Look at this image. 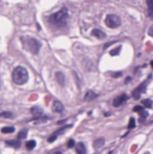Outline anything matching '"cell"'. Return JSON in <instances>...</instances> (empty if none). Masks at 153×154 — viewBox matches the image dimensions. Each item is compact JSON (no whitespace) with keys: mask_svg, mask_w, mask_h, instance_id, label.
<instances>
[{"mask_svg":"<svg viewBox=\"0 0 153 154\" xmlns=\"http://www.w3.org/2000/svg\"><path fill=\"white\" fill-rule=\"evenodd\" d=\"M104 23L109 28L115 29L121 25L122 21H121V18L116 15H108L105 17Z\"/></svg>","mask_w":153,"mask_h":154,"instance_id":"cell-4","label":"cell"},{"mask_svg":"<svg viewBox=\"0 0 153 154\" xmlns=\"http://www.w3.org/2000/svg\"><path fill=\"white\" fill-rule=\"evenodd\" d=\"M69 19V11L66 7H62L59 12L52 14L49 17V22L57 26V27H64L67 25V22Z\"/></svg>","mask_w":153,"mask_h":154,"instance_id":"cell-1","label":"cell"},{"mask_svg":"<svg viewBox=\"0 0 153 154\" xmlns=\"http://www.w3.org/2000/svg\"><path fill=\"white\" fill-rule=\"evenodd\" d=\"M91 34H92L93 36H95L96 38L100 39V40L106 37V34H105L104 32H102L101 30H99V29H94V30L92 31Z\"/></svg>","mask_w":153,"mask_h":154,"instance_id":"cell-10","label":"cell"},{"mask_svg":"<svg viewBox=\"0 0 153 154\" xmlns=\"http://www.w3.org/2000/svg\"><path fill=\"white\" fill-rule=\"evenodd\" d=\"M122 75H123V72L122 71H118V72L113 73L112 74V77L113 78H120V77H122Z\"/></svg>","mask_w":153,"mask_h":154,"instance_id":"cell-26","label":"cell"},{"mask_svg":"<svg viewBox=\"0 0 153 154\" xmlns=\"http://www.w3.org/2000/svg\"><path fill=\"white\" fill-rule=\"evenodd\" d=\"M141 104H143L145 107H147V108H150V107L152 106L153 102H152V100H151V99L146 98V99L141 100Z\"/></svg>","mask_w":153,"mask_h":154,"instance_id":"cell-20","label":"cell"},{"mask_svg":"<svg viewBox=\"0 0 153 154\" xmlns=\"http://www.w3.org/2000/svg\"><path fill=\"white\" fill-rule=\"evenodd\" d=\"M104 144V138H99V139H97V140H96V141L94 142L93 146H94L95 149H99V148H101Z\"/></svg>","mask_w":153,"mask_h":154,"instance_id":"cell-15","label":"cell"},{"mask_svg":"<svg viewBox=\"0 0 153 154\" xmlns=\"http://www.w3.org/2000/svg\"><path fill=\"white\" fill-rule=\"evenodd\" d=\"M139 114H140V116H141V118L139 119V122H140V123H143V122L145 121L146 117L149 116V113H148L147 111H145L144 109L141 110V111L139 112Z\"/></svg>","mask_w":153,"mask_h":154,"instance_id":"cell-17","label":"cell"},{"mask_svg":"<svg viewBox=\"0 0 153 154\" xmlns=\"http://www.w3.org/2000/svg\"><path fill=\"white\" fill-rule=\"evenodd\" d=\"M35 146H36V142L33 141V140H30V141L26 142V143H25V147H26V149H27L28 150H33Z\"/></svg>","mask_w":153,"mask_h":154,"instance_id":"cell-18","label":"cell"},{"mask_svg":"<svg viewBox=\"0 0 153 154\" xmlns=\"http://www.w3.org/2000/svg\"><path fill=\"white\" fill-rule=\"evenodd\" d=\"M147 6L149 17L153 21V0H147Z\"/></svg>","mask_w":153,"mask_h":154,"instance_id":"cell-11","label":"cell"},{"mask_svg":"<svg viewBox=\"0 0 153 154\" xmlns=\"http://www.w3.org/2000/svg\"><path fill=\"white\" fill-rule=\"evenodd\" d=\"M135 127V120L133 117H131L130 121H129V124H128V128L129 129H133Z\"/></svg>","mask_w":153,"mask_h":154,"instance_id":"cell-23","label":"cell"},{"mask_svg":"<svg viewBox=\"0 0 153 154\" xmlns=\"http://www.w3.org/2000/svg\"><path fill=\"white\" fill-rule=\"evenodd\" d=\"M29 79V74L27 70L25 67L18 66L14 70L13 72V80L16 85H24Z\"/></svg>","mask_w":153,"mask_h":154,"instance_id":"cell-2","label":"cell"},{"mask_svg":"<svg viewBox=\"0 0 153 154\" xmlns=\"http://www.w3.org/2000/svg\"><path fill=\"white\" fill-rule=\"evenodd\" d=\"M68 148H72V147H74V145H75V141L73 140V139H70L69 142H68Z\"/></svg>","mask_w":153,"mask_h":154,"instance_id":"cell-25","label":"cell"},{"mask_svg":"<svg viewBox=\"0 0 153 154\" xmlns=\"http://www.w3.org/2000/svg\"><path fill=\"white\" fill-rule=\"evenodd\" d=\"M131 80H132V78H131V77H128V78H125V84H127V83H129Z\"/></svg>","mask_w":153,"mask_h":154,"instance_id":"cell-30","label":"cell"},{"mask_svg":"<svg viewBox=\"0 0 153 154\" xmlns=\"http://www.w3.org/2000/svg\"><path fill=\"white\" fill-rule=\"evenodd\" d=\"M6 144H7L10 147L13 148H19L21 146V142L19 140H11V141H7L6 142Z\"/></svg>","mask_w":153,"mask_h":154,"instance_id":"cell-14","label":"cell"},{"mask_svg":"<svg viewBox=\"0 0 153 154\" xmlns=\"http://www.w3.org/2000/svg\"><path fill=\"white\" fill-rule=\"evenodd\" d=\"M51 108H52L53 111L56 112V113H62V111L64 110V106L59 101H54L52 103Z\"/></svg>","mask_w":153,"mask_h":154,"instance_id":"cell-8","label":"cell"},{"mask_svg":"<svg viewBox=\"0 0 153 154\" xmlns=\"http://www.w3.org/2000/svg\"><path fill=\"white\" fill-rule=\"evenodd\" d=\"M147 81L143 82L142 84H141L140 86H138L136 89L133 91V97L134 99L138 100L140 98V97L141 96V94H143L146 91V87H147Z\"/></svg>","mask_w":153,"mask_h":154,"instance_id":"cell-5","label":"cell"},{"mask_svg":"<svg viewBox=\"0 0 153 154\" xmlns=\"http://www.w3.org/2000/svg\"><path fill=\"white\" fill-rule=\"evenodd\" d=\"M121 49H122V47H121V46H118L117 48L112 50V51L110 52V55H111V56H116V55H119V53H120V52H121Z\"/></svg>","mask_w":153,"mask_h":154,"instance_id":"cell-22","label":"cell"},{"mask_svg":"<svg viewBox=\"0 0 153 154\" xmlns=\"http://www.w3.org/2000/svg\"><path fill=\"white\" fill-rule=\"evenodd\" d=\"M150 66H151V68L153 69V60H151V61H150Z\"/></svg>","mask_w":153,"mask_h":154,"instance_id":"cell-31","label":"cell"},{"mask_svg":"<svg viewBox=\"0 0 153 154\" xmlns=\"http://www.w3.org/2000/svg\"><path fill=\"white\" fill-rule=\"evenodd\" d=\"M115 41H111V42H109V43H106V44H104V49H106V48H108L109 47V45H111V44H113V43H115Z\"/></svg>","mask_w":153,"mask_h":154,"instance_id":"cell-29","label":"cell"},{"mask_svg":"<svg viewBox=\"0 0 153 154\" xmlns=\"http://www.w3.org/2000/svg\"><path fill=\"white\" fill-rule=\"evenodd\" d=\"M57 137H58V135H57L56 134H54L53 135H51V136L48 139V142H53L57 139Z\"/></svg>","mask_w":153,"mask_h":154,"instance_id":"cell-24","label":"cell"},{"mask_svg":"<svg viewBox=\"0 0 153 154\" xmlns=\"http://www.w3.org/2000/svg\"><path fill=\"white\" fill-rule=\"evenodd\" d=\"M55 78H56V80L58 81V83L60 86H64V84H65V77H64V75L61 72H56Z\"/></svg>","mask_w":153,"mask_h":154,"instance_id":"cell-13","label":"cell"},{"mask_svg":"<svg viewBox=\"0 0 153 154\" xmlns=\"http://www.w3.org/2000/svg\"><path fill=\"white\" fill-rule=\"evenodd\" d=\"M148 33H149V36L153 37V26H151V27L149 28V30Z\"/></svg>","mask_w":153,"mask_h":154,"instance_id":"cell-28","label":"cell"},{"mask_svg":"<svg viewBox=\"0 0 153 154\" xmlns=\"http://www.w3.org/2000/svg\"><path fill=\"white\" fill-rule=\"evenodd\" d=\"M31 114L34 116L35 120H39L41 116H42V110L40 107L34 106L31 109Z\"/></svg>","mask_w":153,"mask_h":154,"instance_id":"cell-7","label":"cell"},{"mask_svg":"<svg viewBox=\"0 0 153 154\" xmlns=\"http://www.w3.org/2000/svg\"><path fill=\"white\" fill-rule=\"evenodd\" d=\"M142 109H143V107L141 105H136L133 108V112H140L141 110H142Z\"/></svg>","mask_w":153,"mask_h":154,"instance_id":"cell-27","label":"cell"},{"mask_svg":"<svg viewBox=\"0 0 153 154\" xmlns=\"http://www.w3.org/2000/svg\"><path fill=\"white\" fill-rule=\"evenodd\" d=\"M128 100V96L126 94H122L118 97H116L113 101V105L115 107H119L120 105H123Z\"/></svg>","mask_w":153,"mask_h":154,"instance_id":"cell-6","label":"cell"},{"mask_svg":"<svg viewBox=\"0 0 153 154\" xmlns=\"http://www.w3.org/2000/svg\"><path fill=\"white\" fill-rule=\"evenodd\" d=\"M15 129L13 126H5V127H3L1 129V133H3L5 134H12V133H14V131H15Z\"/></svg>","mask_w":153,"mask_h":154,"instance_id":"cell-16","label":"cell"},{"mask_svg":"<svg viewBox=\"0 0 153 154\" xmlns=\"http://www.w3.org/2000/svg\"><path fill=\"white\" fill-rule=\"evenodd\" d=\"M24 41H25V44L27 46V49L33 54H38V52L41 47V43L38 40H36L34 38H28L26 41L24 40Z\"/></svg>","mask_w":153,"mask_h":154,"instance_id":"cell-3","label":"cell"},{"mask_svg":"<svg viewBox=\"0 0 153 154\" xmlns=\"http://www.w3.org/2000/svg\"><path fill=\"white\" fill-rule=\"evenodd\" d=\"M13 116H14L13 113L8 112V111H5V112L0 113V117H3V118H12Z\"/></svg>","mask_w":153,"mask_h":154,"instance_id":"cell-21","label":"cell"},{"mask_svg":"<svg viewBox=\"0 0 153 154\" xmlns=\"http://www.w3.org/2000/svg\"><path fill=\"white\" fill-rule=\"evenodd\" d=\"M27 130L26 129H24V130H21L19 133H18V135H17V139L19 140H23V139H25L27 137Z\"/></svg>","mask_w":153,"mask_h":154,"instance_id":"cell-19","label":"cell"},{"mask_svg":"<svg viewBox=\"0 0 153 154\" xmlns=\"http://www.w3.org/2000/svg\"><path fill=\"white\" fill-rule=\"evenodd\" d=\"M97 97V94H96L94 91H92V90H88L86 93V95H85V100L86 101H87V102H89V101H92V100H94L95 98H96Z\"/></svg>","mask_w":153,"mask_h":154,"instance_id":"cell-9","label":"cell"},{"mask_svg":"<svg viewBox=\"0 0 153 154\" xmlns=\"http://www.w3.org/2000/svg\"><path fill=\"white\" fill-rule=\"evenodd\" d=\"M76 152L78 153V154H85L86 152V146L83 142H78L76 145Z\"/></svg>","mask_w":153,"mask_h":154,"instance_id":"cell-12","label":"cell"}]
</instances>
